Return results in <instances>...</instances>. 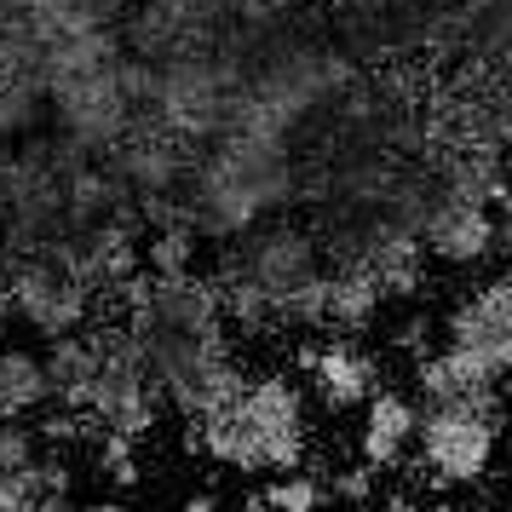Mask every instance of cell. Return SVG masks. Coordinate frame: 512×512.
Returning a JSON list of instances; mask_svg holds the SVG:
<instances>
[{"label":"cell","instance_id":"cell-1","mask_svg":"<svg viewBox=\"0 0 512 512\" xmlns=\"http://www.w3.org/2000/svg\"><path fill=\"white\" fill-rule=\"evenodd\" d=\"M415 438L426 449V466H432L438 484H472L495 455L501 415L472 409V403H426L415 420Z\"/></svg>","mask_w":512,"mask_h":512},{"label":"cell","instance_id":"cell-2","mask_svg":"<svg viewBox=\"0 0 512 512\" xmlns=\"http://www.w3.org/2000/svg\"><path fill=\"white\" fill-rule=\"evenodd\" d=\"M6 300H12V311H18L29 328H41L47 340H58V334H75V328L87 323L93 288L81 277H70L64 265H52V259H29V265L12 271Z\"/></svg>","mask_w":512,"mask_h":512},{"label":"cell","instance_id":"cell-3","mask_svg":"<svg viewBox=\"0 0 512 512\" xmlns=\"http://www.w3.org/2000/svg\"><path fill=\"white\" fill-rule=\"evenodd\" d=\"M449 346L478 351L495 374H512V277L484 282L449 317Z\"/></svg>","mask_w":512,"mask_h":512},{"label":"cell","instance_id":"cell-4","mask_svg":"<svg viewBox=\"0 0 512 512\" xmlns=\"http://www.w3.org/2000/svg\"><path fill=\"white\" fill-rule=\"evenodd\" d=\"M501 380L507 374H495L478 351H461V346L420 357V397L426 403H472V409L501 415Z\"/></svg>","mask_w":512,"mask_h":512},{"label":"cell","instance_id":"cell-5","mask_svg":"<svg viewBox=\"0 0 512 512\" xmlns=\"http://www.w3.org/2000/svg\"><path fill=\"white\" fill-rule=\"evenodd\" d=\"M495 248V219H489L484 202H466V196H449L432 208L426 219V254L449 259V265H472Z\"/></svg>","mask_w":512,"mask_h":512},{"label":"cell","instance_id":"cell-6","mask_svg":"<svg viewBox=\"0 0 512 512\" xmlns=\"http://www.w3.org/2000/svg\"><path fill=\"white\" fill-rule=\"evenodd\" d=\"M311 380H317V397H323L328 409L340 415V409H357V403H369V392L380 386V369H374L369 351H357L346 334H334L328 346H317Z\"/></svg>","mask_w":512,"mask_h":512},{"label":"cell","instance_id":"cell-7","mask_svg":"<svg viewBox=\"0 0 512 512\" xmlns=\"http://www.w3.org/2000/svg\"><path fill=\"white\" fill-rule=\"evenodd\" d=\"M415 420H420V409L403 392H380V386H374L369 392V426H363V461H369L374 472H392V466L403 461V449L415 443Z\"/></svg>","mask_w":512,"mask_h":512},{"label":"cell","instance_id":"cell-8","mask_svg":"<svg viewBox=\"0 0 512 512\" xmlns=\"http://www.w3.org/2000/svg\"><path fill=\"white\" fill-rule=\"evenodd\" d=\"M41 369H47V392L58 397V409H81L98 369V340L93 334H58L52 351L41 357Z\"/></svg>","mask_w":512,"mask_h":512},{"label":"cell","instance_id":"cell-9","mask_svg":"<svg viewBox=\"0 0 512 512\" xmlns=\"http://www.w3.org/2000/svg\"><path fill=\"white\" fill-rule=\"evenodd\" d=\"M47 495H70V466L58 455H35L0 472V512H41Z\"/></svg>","mask_w":512,"mask_h":512},{"label":"cell","instance_id":"cell-10","mask_svg":"<svg viewBox=\"0 0 512 512\" xmlns=\"http://www.w3.org/2000/svg\"><path fill=\"white\" fill-rule=\"evenodd\" d=\"M52 392H47V369L41 357L24 346L0 351V420H29L35 409H47Z\"/></svg>","mask_w":512,"mask_h":512},{"label":"cell","instance_id":"cell-11","mask_svg":"<svg viewBox=\"0 0 512 512\" xmlns=\"http://www.w3.org/2000/svg\"><path fill=\"white\" fill-rule=\"evenodd\" d=\"M374 305H380V282H374L369 265L351 271V277L323 282V323L334 328H363L374 317Z\"/></svg>","mask_w":512,"mask_h":512},{"label":"cell","instance_id":"cell-12","mask_svg":"<svg viewBox=\"0 0 512 512\" xmlns=\"http://www.w3.org/2000/svg\"><path fill=\"white\" fill-rule=\"evenodd\" d=\"M265 507L271 512H317L323 507V484H317V472H282L265 484Z\"/></svg>","mask_w":512,"mask_h":512},{"label":"cell","instance_id":"cell-13","mask_svg":"<svg viewBox=\"0 0 512 512\" xmlns=\"http://www.w3.org/2000/svg\"><path fill=\"white\" fill-rule=\"evenodd\" d=\"M98 466L110 472V484L116 489H133L139 484V461H133V438H121V432H98Z\"/></svg>","mask_w":512,"mask_h":512},{"label":"cell","instance_id":"cell-14","mask_svg":"<svg viewBox=\"0 0 512 512\" xmlns=\"http://www.w3.org/2000/svg\"><path fill=\"white\" fill-rule=\"evenodd\" d=\"M41 455V438H35V426H24V420H6L0 426V472L6 466H24Z\"/></svg>","mask_w":512,"mask_h":512},{"label":"cell","instance_id":"cell-15","mask_svg":"<svg viewBox=\"0 0 512 512\" xmlns=\"http://www.w3.org/2000/svg\"><path fill=\"white\" fill-rule=\"evenodd\" d=\"M185 259H190V236L185 231H167L150 242V271H185Z\"/></svg>","mask_w":512,"mask_h":512},{"label":"cell","instance_id":"cell-16","mask_svg":"<svg viewBox=\"0 0 512 512\" xmlns=\"http://www.w3.org/2000/svg\"><path fill=\"white\" fill-rule=\"evenodd\" d=\"M369 489H374V466H369V461L351 466V472H340V478H334V495H346V501H363Z\"/></svg>","mask_w":512,"mask_h":512},{"label":"cell","instance_id":"cell-17","mask_svg":"<svg viewBox=\"0 0 512 512\" xmlns=\"http://www.w3.org/2000/svg\"><path fill=\"white\" fill-rule=\"evenodd\" d=\"M179 512H219V495H208V489H202V495H190Z\"/></svg>","mask_w":512,"mask_h":512},{"label":"cell","instance_id":"cell-18","mask_svg":"<svg viewBox=\"0 0 512 512\" xmlns=\"http://www.w3.org/2000/svg\"><path fill=\"white\" fill-rule=\"evenodd\" d=\"M231 512H271V507H265V495H248V501H236Z\"/></svg>","mask_w":512,"mask_h":512},{"label":"cell","instance_id":"cell-19","mask_svg":"<svg viewBox=\"0 0 512 512\" xmlns=\"http://www.w3.org/2000/svg\"><path fill=\"white\" fill-rule=\"evenodd\" d=\"M380 512H420V507H415V501H409V495H392V501H386V507H380Z\"/></svg>","mask_w":512,"mask_h":512}]
</instances>
